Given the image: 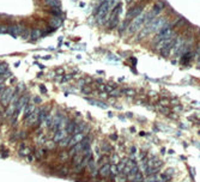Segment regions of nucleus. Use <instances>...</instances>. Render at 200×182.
Wrapping results in <instances>:
<instances>
[{
	"instance_id": "nucleus-20",
	"label": "nucleus",
	"mask_w": 200,
	"mask_h": 182,
	"mask_svg": "<svg viewBox=\"0 0 200 182\" xmlns=\"http://www.w3.org/2000/svg\"><path fill=\"white\" fill-rule=\"evenodd\" d=\"M44 121H46V125H47V127H52V123H53V116H52L51 114H48V115L46 116Z\"/></svg>"
},
{
	"instance_id": "nucleus-18",
	"label": "nucleus",
	"mask_w": 200,
	"mask_h": 182,
	"mask_svg": "<svg viewBox=\"0 0 200 182\" xmlns=\"http://www.w3.org/2000/svg\"><path fill=\"white\" fill-rule=\"evenodd\" d=\"M133 182H143L144 181V177H143V174L140 172V171H138L137 174H135V176L133 177V180H132Z\"/></svg>"
},
{
	"instance_id": "nucleus-5",
	"label": "nucleus",
	"mask_w": 200,
	"mask_h": 182,
	"mask_svg": "<svg viewBox=\"0 0 200 182\" xmlns=\"http://www.w3.org/2000/svg\"><path fill=\"white\" fill-rule=\"evenodd\" d=\"M13 92H15V91H13L12 89H6L4 92L1 94L0 98H1V103H3L4 106H7V104L11 102L12 96H13Z\"/></svg>"
},
{
	"instance_id": "nucleus-29",
	"label": "nucleus",
	"mask_w": 200,
	"mask_h": 182,
	"mask_svg": "<svg viewBox=\"0 0 200 182\" xmlns=\"http://www.w3.org/2000/svg\"><path fill=\"white\" fill-rule=\"evenodd\" d=\"M29 151H30L29 148H25V149H23V150H19V155L23 156V157H24V156H28V155H29Z\"/></svg>"
},
{
	"instance_id": "nucleus-41",
	"label": "nucleus",
	"mask_w": 200,
	"mask_h": 182,
	"mask_svg": "<svg viewBox=\"0 0 200 182\" xmlns=\"http://www.w3.org/2000/svg\"><path fill=\"white\" fill-rule=\"evenodd\" d=\"M84 84H85V81H84V80H80V81L78 83V85H79L80 87H83V85H84Z\"/></svg>"
},
{
	"instance_id": "nucleus-45",
	"label": "nucleus",
	"mask_w": 200,
	"mask_h": 182,
	"mask_svg": "<svg viewBox=\"0 0 200 182\" xmlns=\"http://www.w3.org/2000/svg\"><path fill=\"white\" fill-rule=\"evenodd\" d=\"M0 28H1V24H0Z\"/></svg>"
},
{
	"instance_id": "nucleus-34",
	"label": "nucleus",
	"mask_w": 200,
	"mask_h": 182,
	"mask_svg": "<svg viewBox=\"0 0 200 182\" xmlns=\"http://www.w3.org/2000/svg\"><path fill=\"white\" fill-rule=\"evenodd\" d=\"M124 91H125V94H127V95H134L133 90H124Z\"/></svg>"
},
{
	"instance_id": "nucleus-33",
	"label": "nucleus",
	"mask_w": 200,
	"mask_h": 182,
	"mask_svg": "<svg viewBox=\"0 0 200 182\" xmlns=\"http://www.w3.org/2000/svg\"><path fill=\"white\" fill-rule=\"evenodd\" d=\"M43 153H44V152H43V150L38 149V150L36 151V157H37V158H40V157H42V156H43Z\"/></svg>"
},
{
	"instance_id": "nucleus-24",
	"label": "nucleus",
	"mask_w": 200,
	"mask_h": 182,
	"mask_svg": "<svg viewBox=\"0 0 200 182\" xmlns=\"http://www.w3.org/2000/svg\"><path fill=\"white\" fill-rule=\"evenodd\" d=\"M110 174H112V175H114V176H118L119 170H118V165H116V164L110 165Z\"/></svg>"
},
{
	"instance_id": "nucleus-25",
	"label": "nucleus",
	"mask_w": 200,
	"mask_h": 182,
	"mask_svg": "<svg viewBox=\"0 0 200 182\" xmlns=\"http://www.w3.org/2000/svg\"><path fill=\"white\" fill-rule=\"evenodd\" d=\"M118 181H119V182H126V181H127L126 174H124V172L118 174Z\"/></svg>"
},
{
	"instance_id": "nucleus-1",
	"label": "nucleus",
	"mask_w": 200,
	"mask_h": 182,
	"mask_svg": "<svg viewBox=\"0 0 200 182\" xmlns=\"http://www.w3.org/2000/svg\"><path fill=\"white\" fill-rule=\"evenodd\" d=\"M144 19H145V13L144 12H141V13H139L137 17H134L133 18V21L129 23V25H128V32L129 34H134L143 24H144Z\"/></svg>"
},
{
	"instance_id": "nucleus-44",
	"label": "nucleus",
	"mask_w": 200,
	"mask_h": 182,
	"mask_svg": "<svg viewBox=\"0 0 200 182\" xmlns=\"http://www.w3.org/2000/svg\"><path fill=\"white\" fill-rule=\"evenodd\" d=\"M199 64H200V57H199Z\"/></svg>"
},
{
	"instance_id": "nucleus-17",
	"label": "nucleus",
	"mask_w": 200,
	"mask_h": 182,
	"mask_svg": "<svg viewBox=\"0 0 200 182\" xmlns=\"http://www.w3.org/2000/svg\"><path fill=\"white\" fill-rule=\"evenodd\" d=\"M49 24H51L53 28H59V26H61V21H60V18H53V19H51L49 21Z\"/></svg>"
},
{
	"instance_id": "nucleus-36",
	"label": "nucleus",
	"mask_w": 200,
	"mask_h": 182,
	"mask_svg": "<svg viewBox=\"0 0 200 182\" xmlns=\"http://www.w3.org/2000/svg\"><path fill=\"white\" fill-rule=\"evenodd\" d=\"M67 156H68L67 153H65V152H62V153H61V161H66V159H67V158H66Z\"/></svg>"
},
{
	"instance_id": "nucleus-16",
	"label": "nucleus",
	"mask_w": 200,
	"mask_h": 182,
	"mask_svg": "<svg viewBox=\"0 0 200 182\" xmlns=\"http://www.w3.org/2000/svg\"><path fill=\"white\" fill-rule=\"evenodd\" d=\"M34 109H35V106L32 104V103H28L26 106H25V112H24V120H26L28 117H29V115L34 112Z\"/></svg>"
},
{
	"instance_id": "nucleus-2",
	"label": "nucleus",
	"mask_w": 200,
	"mask_h": 182,
	"mask_svg": "<svg viewBox=\"0 0 200 182\" xmlns=\"http://www.w3.org/2000/svg\"><path fill=\"white\" fill-rule=\"evenodd\" d=\"M165 23H167V18L165 17H156L152 22H150V23H147L149 24V28H150V32H158L164 25H165Z\"/></svg>"
},
{
	"instance_id": "nucleus-31",
	"label": "nucleus",
	"mask_w": 200,
	"mask_h": 182,
	"mask_svg": "<svg viewBox=\"0 0 200 182\" xmlns=\"http://www.w3.org/2000/svg\"><path fill=\"white\" fill-rule=\"evenodd\" d=\"M194 57H195V58H199V57H200V41H199L198 44H196V49H195Z\"/></svg>"
},
{
	"instance_id": "nucleus-43",
	"label": "nucleus",
	"mask_w": 200,
	"mask_h": 182,
	"mask_svg": "<svg viewBox=\"0 0 200 182\" xmlns=\"http://www.w3.org/2000/svg\"><path fill=\"white\" fill-rule=\"evenodd\" d=\"M126 1H127V3H129V1H132V0H126Z\"/></svg>"
},
{
	"instance_id": "nucleus-35",
	"label": "nucleus",
	"mask_w": 200,
	"mask_h": 182,
	"mask_svg": "<svg viewBox=\"0 0 200 182\" xmlns=\"http://www.w3.org/2000/svg\"><path fill=\"white\" fill-rule=\"evenodd\" d=\"M103 148H104V149H103V151H106V152H108V151L110 150V146H109V145H107V144H103Z\"/></svg>"
},
{
	"instance_id": "nucleus-39",
	"label": "nucleus",
	"mask_w": 200,
	"mask_h": 182,
	"mask_svg": "<svg viewBox=\"0 0 200 182\" xmlns=\"http://www.w3.org/2000/svg\"><path fill=\"white\" fill-rule=\"evenodd\" d=\"M4 84H0V96H1V94H3V90H4Z\"/></svg>"
},
{
	"instance_id": "nucleus-30",
	"label": "nucleus",
	"mask_w": 200,
	"mask_h": 182,
	"mask_svg": "<svg viewBox=\"0 0 200 182\" xmlns=\"http://www.w3.org/2000/svg\"><path fill=\"white\" fill-rule=\"evenodd\" d=\"M120 91L118 90V89H114L113 91H112V92H109V96H113V97H116V96H120Z\"/></svg>"
},
{
	"instance_id": "nucleus-7",
	"label": "nucleus",
	"mask_w": 200,
	"mask_h": 182,
	"mask_svg": "<svg viewBox=\"0 0 200 182\" xmlns=\"http://www.w3.org/2000/svg\"><path fill=\"white\" fill-rule=\"evenodd\" d=\"M143 10H144V6H135V7L131 9V10L127 12V15H126V19H131V18L137 17L139 13L143 12Z\"/></svg>"
},
{
	"instance_id": "nucleus-6",
	"label": "nucleus",
	"mask_w": 200,
	"mask_h": 182,
	"mask_svg": "<svg viewBox=\"0 0 200 182\" xmlns=\"http://www.w3.org/2000/svg\"><path fill=\"white\" fill-rule=\"evenodd\" d=\"M185 42H186V37H183V36L177 37V38L175 40V42H174V46H173L171 53L177 54V53L181 51V48H182V46H183V43H185Z\"/></svg>"
},
{
	"instance_id": "nucleus-3",
	"label": "nucleus",
	"mask_w": 200,
	"mask_h": 182,
	"mask_svg": "<svg viewBox=\"0 0 200 182\" xmlns=\"http://www.w3.org/2000/svg\"><path fill=\"white\" fill-rule=\"evenodd\" d=\"M88 146H90V139H89V138H84L80 143H78V144H76V145L72 146V150L70 151V155L74 156L76 153L82 152V151H83L84 149H86Z\"/></svg>"
},
{
	"instance_id": "nucleus-9",
	"label": "nucleus",
	"mask_w": 200,
	"mask_h": 182,
	"mask_svg": "<svg viewBox=\"0 0 200 182\" xmlns=\"http://www.w3.org/2000/svg\"><path fill=\"white\" fill-rule=\"evenodd\" d=\"M38 114H40V108H35L34 109V112L29 115V117L26 119L28 121V125L29 126H31V125H36V122H37V119H38Z\"/></svg>"
},
{
	"instance_id": "nucleus-40",
	"label": "nucleus",
	"mask_w": 200,
	"mask_h": 182,
	"mask_svg": "<svg viewBox=\"0 0 200 182\" xmlns=\"http://www.w3.org/2000/svg\"><path fill=\"white\" fill-rule=\"evenodd\" d=\"M28 161H29V162H32V161H34V156L28 155Z\"/></svg>"
},
{
	"instance_id": "nucleus-27",
	"label": "nucleus",
	"mask_w": 200,
	"mask_h": 182,
	"mask_svg": "<svg viewBox=\"0 0 200 182\" xmlns=\"http://www.w3.org/2000/svg\"><path fill=\"white\" fill-rule=\"evenodd\" d=\"M70 139H71V136H67V135H66L65 138H64V139L60 142V145H61V146H66V145H68V142H70Z\"/></svg>"
},
{
	"instance_id": "nucleus-23",
	"label": "nucleus",
	"mask_w": 200,
	"mask_h": 182,
	"mask_svg": "<svg viewBox=\"0 0 200 182\" xmlns=\"http://www.w3.org/2000/svg\"><path fill=\"white\" fill-rule=\"evenodd\" d=\"M7 72V65L6 64H0V78Z\"/></svg>"
},
{
	"instance_id": "nucleus-26",
	"label": "nucleus",
	"mask_w": 200,
	"mask_h": 182,
	"mask_svg": "<svg viewBox=\"0 0 200 182\" xmlns=\"http://www.w3.org/2000/svg\"><path fill=\"white\" fill-rule=\"evenodd\" d=\"M51 12L53 13V16L54 17H57V18H59L60 16H61V11H60V9H52L51 10Z\"/></svg>"
},
{
	"instance_id": "nucleus-37",
	"label": "nucleus",
	"mask_w": 200,
	"mask_h": 182,
	"mask_svg": "<svg viewBox=\"0 0 200 182\" xmlns=\"http://www.w3.org/2000/svg\"><path fill=\"white\" fill-rule=\"evenodd\" d=\"M83 92H84V94H90L91 90H90V89H86V87H83Z\"/></svg>"
},
{
	"instance_id": "nucleus-21",
	"label": "nucleus",
	"mask_w": 200,
	"mask_h": 182,
	"mask_svg": "<svg viewBox=\"0 0 200 182\" xmlns=\"http://www.w3.org/2000/svg\"><path fill=\"white\" fill-rule=\"evenodd\" d=\"M157 181V175L156 174H150V175H147V177H146V180H145V182H156Z\"/></svg>"
},
{
	"instance_id": "nucleus-32",
	"label": "nucleus",
	"mask_w": 200,
	"mask_h": 182,
	"mask_svg": "<svg viewBox=\"0 0 200 182\" xmlns=\"http://www.w3.org/2000/svg\"><path fill=\"white\" fill-rule=\"evenodd\" d=\"M28 36H30V32H29L28 30H25V31L22 34V38H23V40H26V38H28Z\"/></svg>"
},
{
	"instance_id": "nucleus-14",
	"label": "nucleus",
	"mask_w": 200,
	"mask_h": 182,
	"mask_svg": "<svg viewBox=\"0 0 200 182\" xmlns=\"http://www.w3.org/2000/svg\"><path fill=\"white\" fill-rule=\"evenodd\" d=\"M44 3L51 9H60V5H61L59 0H44Z\"/></svg>"
},
{
	"instance_id": "nucleus-19",
	"label": "nucleus",
	"mask_w": 200,
	"mask_h": 182,
	"mask_svg": "<svg viewBox=\"0 0 200 182\" xmlns=\"http://www.w3.org/2000/svg\"><path fill=\"white\" fill-rule=\"evenodd\" d=\"M74 128H76V123H74V122H70V123L67 125V127H66V132H67L68 134H72L73 131H74Z\"/></svg>"
},
{
	"instance_id": "nucleus-28",
	"label": "nucleus",
	"mask_w": 200,
	"mask_h": 182,
	"mask_svg": "<svg viewBox=\"0 0 200 182\" xmlns=\"http://www.w3.org/2000/svg\"><path fill=\"white\" fill-rule=\"evenodd\" d=\"M164 7V5H163V3H157V4H155V6H154V9L155 10H157L158 12H161V10Z\"/></svg>"
},
{
	"instance_id": "nucleus-13",
	"label": "nucleus",
	"mask_w": 200,
	"mask_h": 182,
	"mask_svg": "<svg viewBox=\"0 0 200 182\" xmlns=\"http://www.w3.org/2000/svg\"><path fill=\"white\" fill-rule=\"evenodd\" d=\"M99 175L102 177H108L110 175V164L106 163V164L101 165V168H99Z\"/></svg>"
},
{
	"instance_id": "nucleus-15",
	"label": "nucleus",
	"mask_w": 200,
	"mask_h": 182,
	"mask_svg": "<svg viewBox=\"0 0 200 182\" xmlns=\"http://www.w3.org/2000/svg\"><path fill=\"white\" fill-rule=\"evenodd\" d=\"M41 30H38V29H35V30H32L31 32H30V36H29V40L30 41H37L40 37H41Z\"/></svg>"
},
{
	"instance_id": "nucleus-22",
	"label": "nucleus",
	"mask_w": 200,
	"mask_h": 182,
	"mask_svg": "<svg viewBox=\"0 0 200 182\" xmlns=\"http://www.w3.org/2000/svg\"><path fill=\"white\" fill-rule=\"evenodd\" d=\"M90 104H93V106H98V107H101V108H107V104L102 103V102H96L95 100H89L88 101Z\"/></svg>"
},
{
	"instance_id": "nucleus-8",
	"label": "nucleus",
	"mask_w": 200,
	"mask_h": 182,
	"mask_svg": "<svg viewBox=\"0 0 200 182\" xmlns=\"http://www.w3.org/2000/svg\"><path fill=\"white\" fill-rule=\"evenodd\" d=\"M48 114H49V112H48V106H44V107L40 108V114H38V119H37L36 125L40 126L42 122H44V119H46V116H47Z\"/></svg>"
},
{
	"instance_id": "nucleus-10",
	"label": "nucleus",
	"mask_w": 200,
	"mask_h": 182,
	"mask_svg": "<svg viewBox=\"0 0 200 182\" xmlns=\"http://www.w3.org/2000/svg\"><path fill=\"white\" fill-rule=\"evenodd\" d=\"M83 139H84V134H83V133H77V134H74L73 136H71V139H70V142H68V146L72 148L73 145L80 143Z\"/></svg>"
},
{
	"instance_id": "nucleus-12",
	"label": "nucleus",
	"mask_w": 200,
	"mask_h": 182,
	"mask_svg": "<svg viewBox=\"0 0 200 182\" xmlns=\"http://www.w3.org/2000/svg\"><path fill=\"white\" fill-rule=\"evenodd\" d=\"M28 103H29V96H28V95L22 96V97L17 101V109H19V110L24 109V108H25V106H26Z\"/></svg>"
},
{
	"instance_id": "nucleus-11",
	"label": "nucleus",
	"mask_w": 200,
	"mask_h": 182,
	"mask_svg": "<svg viewBox=\"0 0 200 182\" xmlns=\"http://www.w3.org/2000/svg\"><path fill=\"white\" fill-rule=\"evenodd\" d=\"M67 135V132H66V129H64V128H61V129H59V131H57L55 132V135H54V142L55 143H60L65 136Z\"/></svg>"
},
{
	"instance_id": "nucleus-42",
	"label": "nucleus",
	"mask_w": 200,
	"mask_h": 182,
	"mask_svg": "<svg viewBox=\"0 0 200 182\" xmlns=\"http://www.w3.org/2000/svg\"><path fill=\"white\" fill-rule=\"evenodd\" d=\"M41 101H42V100H41L40 97H35V103H40Z\"/></svg>"
},
{
	"instance_id": "nucleus-4",
	"label": "nucleus",
	"mask_w": 200,
	"mask_h": 182,
	"mask_svg": "<svg viewBox=\"0 0 200 182\" xmlns=\"http://www.w3.org/2000/svg\"><path fill=\"white\" fill-rule=\"evenodd\" d=\"M22 32H23V26L21 24L6 26V34H9V35H11L13 37H17L18 35H22Z\"/></svg>"
},
{
	"instance_id": "nucleus-38",
	"label": "nucleus",
	"mask_w": 200,
	"mask_h": 182,
	"mask_svg": "<svg viewBox=\"0 0 200 182\" xmlns=\"http://www.w3.org/2000/svg\"><path fill=\"white\" fill-rule=\"evenodd\" d=\"M40 89L42 90V92H43V94H46V92H47V89H46V86H44V85H41V86H40Z\"/></svg>"
}]
</instances>
